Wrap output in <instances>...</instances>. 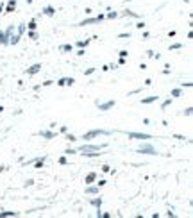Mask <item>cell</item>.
I'll return each mask as SVG.
<instances>
[{
    "mask_svg": "<svg viewBox=\"0 0 193 218\" xmlns=\"http://www.w3.org/2000/svg\"><path fill=\"white\" fill-rule=\"evenodd\" d=\"M113 132H114V131H107V129H91V131L84 132L80 139H84V141H91V139L100 138V136H111Z\"/></svg>",
    "mask_w": 193,
    "mask_h": 218,
    "instance_id": "6da1fadb",
    "label": "cell"
},
{
    "mask_svg": "<svg viewBox=\"0 0 193 218\" xmlns=\"http://www.w3.org/2000/svg\"><path fill=\"white\" fill-rule=\"evenodd\" d=\"M106 20V13H100V15L97 16H88V18H84V20H80L79 23H75L73 27H86V25H95V23H100Z\"/></svg>",
    "mask_w": 193,
    "mask_h": 218,
    "instance_id": "7a4b0ae2",
    "label": "cell"
},
{
    "mask_svg": "<svg viewBox=\"0 0 193 218\" xmlns=\"http://www.w3.org/2000/svg\"><path fill=\"white\" fill-rule=\"evenodd\" d=\"M107 147V143H88L84 141V145H80L77 148V152H99V150H104Z\"/></svg>",
    "mask_w": 193,
    "mask_h": 218,
    "instance_id": "3957f363",
    "label": "cell"
},
{
    "mask_svg": "<svg viewBox=\"0 0 193 218\" xmlns=\"http://www.w3.org/2000/svg\"><path fill=\"white\" fill-rule=\"evenodd\" d=\"M95 106H97L99 111L106 113V111H111V109L116 106V100H100V98H97V100H95Z\"/></svg>",
    "mask_w": 193,
    "mask_h": 218,
    "instance_id": "277c9868",
    "label": "cell"
},
{
    "mask_svg": "<svg viewBox=\"0 0 193 218\" xmlns=\"http://www.w3.org/2000/svg\"><path fill=\"white\" fill-rule=\"evenodd\" d=\"M136 152H138V154H143V156H159V152H157V150L150 145V143H141V145L136 148Z\"/></svg>",
    "mask_w": 193,
    "mask_h": 218,
    "instance_id": "5b68a950",
    "label": "cell"
},
{
    "mask_svg": "<svg viewBox=\"0 0 193 218\" xmlns=\"http://www.w3.org/2000/svg\"><path fill=\"white\" fill-rule=\"evenodd\" d=\"M129 139H152V134H147V132H136V131H129L125 132Z\"/></svg>",
    "mask_w": 193,
    "mask_h": 218,
    "instance_id": "8992f818",
    "label": "cell"
},
{
    "mask_svg": "<svg viewBox=\"0 0 193 218\" xmlns=\"http://www.w3.org/2000/svg\"><path fill=\"white\" fill-rule=\"evenodd\" d=\"M38 136L43 139H54L57 136V131L56 129H41V131L38 132Z\"/></svg>",
    "mask_w": 193,
    "mask_h": 218,
    "instance_id": "52a82bcc",
    "label": "cell"
},
{
    "mask_svg": "<svg viewBox=\"0 0 193 218\" xmlns=\"http://www.w3.org/2000/svg\"><path fill=\"white\" fill-rule=\"evenodd\" d=\"M41 63H34V65H30L27 68V70H25V73H27L29 77H34V75H38V73L41 72Z\"/></svg>",
    "mask_w": 193,
    "mask_h": 218,
    "instance_id": "ba28073f",
    "label": "cell"
},
{
    "mask_svg": "<svg viewBox=\"0 0 193 218\" xmlns=\"http://www.w3.org/2000/svg\"><path fill=\"white\" fill-rule=\"evenodd\" d=\"M56 84L59 88H63V86H73V84H75V77H61V79L56 80Z\"/></svg>",
    "mask_w": 193,
    "mask_h": 218,
    "instance_id": "9c48e42d",
    "label": "cell"
},
{
    "mask_svg": "<svg viewBox=\"0 0 193 218\" xmlns=\"http://www.w3.org/2000/svg\"><path fill=\"white\" fill-rule=\"evenodd\" d=\"M16 11V0H7V4H4V13L2 15H11Z\"/></svg>",
    "mask_w": 193,
    "mask_h": 218,
    "instance_id": "30bf717a",
    "label": "cell"
},
{
    "mask_svg": "<svg viewBox=\"0 0 193 218\" xmlns=\"http://www.w3.org/2000/svg\"><path fill=\"white\" fill-rule=\"evenodd\" d=\"M84 193H86V195H99V193H100V188L95 184V182H93V184H86Z\"/></svg>",
    "mask_w": 193,
    "mask_h": 218,
    "instance_id": "8fae6325",
    "label": "cell"
},
{
    "mask_svg": "<svg viewBox=\"0 0 193 218\" xmlns=\"http://www.w3.org/2000/svg\"><path fill=\"white\" fill-rule=\"evenodd\" d=\"M57 9L54 7V6H45V7L41 9V15L43 16H48V18H52V16H56Z\"/></svg>",
    "mask_w": 193,
    "mask_h": 218,
    "instance_id": "7c38bea8",
    "label": "cell"
},
{
    "mask_svg": "<svg viewBox=\"0 0 193 218\" xmlns=\"http://www.w3.org/2000/svg\"><path fill=\"white\" fill-rule=\"evenodd\" d=\"M99 179V174L97 172H88L84 175V184H93V182Z\"/></svg>",
    "mask_w": 193,
    "mask_h": 218,
    "instance_id": "4fadbf2b",
    "label": "cell"
},
{
    "mask_svg": "<svg viewBox=\"0 0 193 218\" xmlns=\"http://www.w3.org/2000/svg\"><path fill=\"white\" fill-rule=\"evenodd\" d=\"M9 36H11V34H9L6 29L0 30V45H2V47H7V45H9Z\"/></svg>",
    "mask_w": 193,
    "mask_h": 218,
    "instance_id": "5bb4252c",
    "label": "cell"
},
{
    "mask_svg": "<svg viewBox=\"0 0 193 218\" xmlns=\"http://www.w3.org/2000/svg\"><path fill=\"white\" fill-rule=\"evenodd\" d=\"M45 161H47V156H41V157H36V159L32 161V165H34L36 170H41V168L45 166Z\"/></svg>",
    "mask_w": 193,
    "mask_h": 218,
    "instance_id": "9a60e30c",
    "label": "cell"
},
{
    "mask_svg": "<svg viewBox=\"0 0 193 218\" xmlns=\"http://www.w3.org/2000/svg\"><path fill=\"white\" fill-rule=\"evenodd\" d=\"M93 39H99V38H97V36H93L91 39H79L77 43L73 45V47H77V48H86V47H88V45L91 43Z\"/></svg>",
    "mask_w": 193,
    "mask_h": 218,
    "instance_id": "2e32d148",
    "label": "cell"
},
{
    "mask_svg": "<svg viewBox=\"0 0 193 218\" xmlns=\"http://www.w3.org/2000/svg\"><path fill=\"white\" fill-rule=\"evenodd\" d=\"M73 45L71 43H63V45H59V52H63V54H71L73 52Z\"/></svg>",
    "mask_w": 193,
    "mask_h": 218,
    "instance_id": "e0dca14e",
    "label": "cell"
},
{
    "mask_svg": "<svg viewBox=\"0 0 193 218\" xmlns=\"http://www.w3.org/2000/svg\"><path fill=\"white\" fill-rule=\"evenodd\" d=\"M159 100V97H157V95H150V97H145V98H141V104L143 106H149V104H154V102H157Z\"/></svg>",
    "mask_w": 193,
    "mask_h": 218,
    "instance_id": "ac0fdd59",
    "label": "cell"
},
{
    "mask_svg": "<svg viewBox=\"0 0 193 218\" xmlns=\"http://www.w3.org/2000/svg\"><path fill=\"white\" fill-rule=\"evenodd\" d=\"M102 202H104V198L100 197V193H99L97 197L90 198V204H91V206H95V207H102Z\"/></svg>",
    "mask_w": 193,
    "mask_h": 218,
    "instance_id": "d6986e66",
    "label": "cell"
},
{
    "mask_svg": "<svg viewBox=\"0 0 193 218\" xmlns=\"http://www.w3.org/2000/svg\"><path fill=\"white\" fill-rule=\"evenodd\" d=\"M182 95H184V89H182L181 86H179V88H173V89L170 91V97H172V98H179V97H182Z\"/></svg>",
    "mask_w": 193,
    "mask_h": 218,
    "instance_id": "ffe728a7",
    "label": "cell"
},
{
    "mask_svg": "<svg viewBox=\"0 0 193 218\" xmlns=\"http://www.w3.org/2000/svg\"><path fill=\"white\" fill-rule=\"evenodd\" d=\"M120 16H125V18H141V15L140 13H134V11H131V9H125L123 13H120Z\"/></svg>",
    "mask_w": 193,
    "mask_h": 218,
    "instance_id": "44dd1931",
    "label": "cell"
},
{
    "mask_svg": "<svg viewBox=\"0 0 193 218\" xmlns=\"http://www.w3.org/2000/svg\"><path fill=\"white\" fill-rule=\"evenodd\" d=\"M20 39H21V36L20 34H18V32H13V34H11V36H9V45H18L20 43Z\"/></svg>",
    "mask_w": 193,
    "mask_h": 218,
    "instance_id": "7402d4cb",
    "label": "cell"
},
{
    "mask_svg": "<svg viewBox=\"0 0 193 218\" xmlns=\"http://www.w3.org/2000/svg\"><path fill=\"white\" fill-rule=\"evenodd\" d=\"M116 18H120V13L118 11H113V9H107L106 20H116Z\"/></svg>",
    "mask_w": 193,
    "mask_h": 218,
    "instance_id": "603a6c76",
    "label": "cell"
},
{
    "mask_svg": "<svg viewBox=\"0 0 193 218\" xmlns=\"http://www.w3.org/2000/svg\"><path fill=\"white\" fill-rule=\"evenodd\" d=\"M25 30H27V23H18L14 32H18L20 36H23V34H25Z\"/></svg>",
    "mask_w": 193,
    "mask_h": 218,
    "instance_id": "cb8c5ba5",
    "label": "cell"
},
{
    "mask_svg": "<svg viewBox=\"0 0 193 218\" xmlns=\"http://www.w3.org/2000/svg\"><path fill=\"white\" fill-rule=\"evenodd\" d=\"M11 216H18L16 211H0V218H11Z\"/></svg>",
    "mask_w": 193,
    "mask_h": 218,
    "instance_id": "d4e9b609",
    "label": "cell"
},
{
    "mask_svg": "<svg viewBox=\"0 0 193 218\" xmlns=\"http://www.w3.org/2000/svg\"><path fill=\"white\" fill-rule=\"evenodd\" d=\"M182 47H184V45L181 43V41H175V43H172L170 47H168V50H170V52H173V50H181Z\"/></svg>",
    "mask_w": 193,
    "mask_h": 218,
    "instance_id": "484cf974",
    "label": "cell"
},
{
    "mask_svg": "<svg viewBox=\"0 0 193 218\" xmlns=\"http://www.w3.org/2000/svg\"><path fill=\"white\" fill-rule=\"evenodd\" d=\"M64 139H66V141H70V143H75V141H77V136H75V134H70V132H64Z\"/></svg>",
    "mask_w": 193,
    "mask_h": 218,
    "instance_id": "4316f807",
    "label": "cell"
},
{
    "mask_svg": "<svg viewBox=\"0 0 193 218\" xmlns=\"http://www.w3.org/2000/svg\"><path fill=\"white\" fill-rule=\"evenodd\" d=\"M172 102H173V98H172V97H170V98H166V100H163V102H161V111H164V109H168V107H170V106H172Z\"/></svg>",
    "mask_w": 193,
    "mask_h": 218,
    "instance_id": "83f0119b",
    "label": "cell"
},
{
    "mask_svg": "<svg viewBox=\"0 0 193 218\" xmlns=\"http://www.w3.org/2000/svg\"><path fill=\"white\" fill-rule=\"evenodd\" d=\"M102 150H99V152H80V156H84V157H100L102 156Z\"/></svg>",
    "mask_w": 193,
    "mask_h": 218,
    "instance_id": "f1b7e54d",
    "label": "cell"
},
{
    "mask_svg": "<svg viewBox=\"0 0 193 218\" xmlns=\"http://www.w3.org/2000/svg\"><path fill=\"white\" fill-rule=\"evenodd\" d=\"M36 29H38V22H36V18H32V20L27 23V30H36Z\"/></svg>",
    "mask_w": 193,
    "mask_h": 218,
    "instance_id": "f546056e",
    "label": "cell"
},
{
    "mask_svg": "<svg viewBox=\"0 0 193 218\" xmlns=\"http://www.w3.org/2000/svg\"><path fill=\"white\" fill-rule=\"evenodd\" d=\"M25 32H27V38H29V39H38V38H39L38 30H25Z\"/></svg>",
    "mask_w": 193,
    "mask_h": 218,
    "instance_id": "4dcf8cb0",
    "label": "cell"
},
{
    "mask_svg": "<svg viewBox=\"0 0 193 218\" xmlns=\"http://www.w3.org/2000/svg\"><path fill=\"white\" fill-rule=\"evenodd\" d=\"M57 163H59L61 166H66V165H68V156H66V154H64V156H61V157L57 159Z\"/></svg>",
    "mask_w": 193,
    "mask_h": 218,
    "instance_id": "1f68e13d",
    "label": "cell"
},
{
    "mask_svg": "<svg viewBox=\"0 0 193 218\" xmlns=\"http://www.w3.org/2000/svg\"><path fill=\"white\" fill-rule=\"evenodd\" d=\"M95 72H97V68H95V66H91V68H86L82 73H84V77H90V75H93Z\"/></svg>",
    "mask_w": 193,
    "mask_h": 218,
    "instance_id": "d6a6232c",
    "label": "cell"
},
{
    "mask_svg": "<svg viewBox=\"0 0 193 218\" xmlns=\"http://www.w3.org/2000/svg\"><path fill=\"white\" fill-rule=\"evenodd\" d=\"M64 154H66V156H75V154H77V148H70V147H68V148L64 150Z\"/></svg>",
    "mask_w": 193,
    "mask_h": 218,
    "instance_id": "836d02e7",
    "label": "cell"
},
{
    "mask_svg": "<svg viewBox=\"0 0 193 218\" xmlns=\"http://www.w3.org/2000/svg\"><path fill=\"white\" fill-rule=\"evenodd\" d=\"M134 27H136V29H140V30H143V29H145V27H147V23L143 22V20H140V22L136 23Z\"/></svg>",
    "mask_w": 193,
    "mask_h": 218,
    "instance_id": "e575fe53",
    "label": "cell"
},
{
    "mask_svg": "<svg viewBox=\"0 0 193 218\" xmlns=\"http://www.w3.org/2000/svg\"><path fill=\"white\" fill-rule=\"evenodd\" d=\"M95 184H97L99 188H104V186H106V184H107V181H106V179H100V181H99V179H97V181H95Z\"/></svg>",
    "mask_w": 193,
    "mask_h": 218,
    "instance_id": "d590c367",
    "label": "cell"
},
{
    "mask_svg": "<svg viewBox=\"0 0 193 218\" xmlns=\"http://www.w3.org/2000/svg\"><path fill=\"white\" fill-rule=\"evenodd\" d=\"M184 115H186V116H191V115H193V107H191V106H188V107L184 109Z\"/></svg>",
    "mask_w": 193,
    "mask_h": 218,
    "instance_id": "8d00e7d4",
    "label": "cell"
},
{
    "mask_svg": "<svg viewBox=\"0 0 193 218\" xmlns=\"http://www.w3.org/2000/svg\"><path fill=\"white\" fill-rule=\"evenodd\" d=\"M100 170H102L104 174H109V172H111V166H109V165H102V166H100Z\"/></svg>",
    "mask_w": 193,
    "mask_h": 218,
    "instance_id": "74e56055",
    "label": "cell"
},
{
    "mask_svg": "<svg viewBox=\"0 0 193 218\" xmlns=\"http://www.w3.org/2000/svg\"><path fill=\"white\" fill-rule=\"evenodd\" d=\"M131 36H132L131 32H122V34H118V38H122V39H129Z\"/></svg>",
    "mask_w": 193,
    "mask_h": 218,
    "instance_id": "f35d334b",
    "label": "cell"
},
{
    "mask_svg": "<svg viewBox=\"0 0 193 218\" xmlns=\"http://www.w3.org/2000/svg\"><path fill=\"white\" fill-rule=\"evenodd\" d=\"M145 56L150 57V59H154V57H156V52H154V50H147V52H145Z\"/></svg>",
    "mask_w": 193,
    "mask_h": 218,
    "instance_id": "ab89813d",
    "label": "cell"
},
{
    "mask_svg": "<svg viewBox=\"0 0 193 218\" xmlns=\"http://www.w3.org/2000/svg\"><path fill=\"white\" fill-rule=\"evenodd\" d=\"M86 54V48H77V52H75V56H79V57H82Z\"/></svg>",
    "mask_w": 193,
    "mask_h": 218,
    "instance_id": "60d3db41",
    "label": "cell"
},
{
    "mask_svg": "<svg viewBox=\"0 0 193 218\" xmlns=\"http://www.w3.org/2000/svg\"><path fill=\"white\" fill-rule=\"evenodd\" d=\"M170 72H172V68H170V65H164V70H163V75H170Z\"/></svg>",
    "mask_w": 193,
    "mask_h": 218,
    "instance_id": "b9f144b4",
    "label": "cell"
},
{
    "mask_svg": "<svg viewBox=\"0 0 193 218\" xmlns=\"http://www.w3.org/2000/svg\"><path fill=\"white\" fill-rule=\"evenodd\" d=\"M118 57H129V50H120L118 52Z\"/></svg>",
    "mask_w": 193,
    "mask_h": 218,
    "instance_id": "7bdbcfd3",
    "label": "cell"
},
{
    "mask_svg": "<svg viewBox=\"0 0 193 218\" xmlns=\"http://www.w3.org/2000/svg\"><path fill=\"white\" fill-rule=\"evenodd\" d=\"M59 132H61V134L68 132V125H61V127H59Z\"/></svg>",
    "mask_w": 193,
    "mask_h": 218,
    "instance_id": "ee69618b",
    "label": "cell"
},
{
    "mask_svg": "<svg viewBox=\"0 0 193 218\" xmlns=\"http://www.w3.org/2000/svg\"><path fill=\"white\" fill-rule=\"evenodd\" d=\"M7 32H9V34H13V32H14V30H16V25H9V27H7Z\"/></svg>",
    "mask_w": 193,
    "mask_h": 218,
    "instance_id": "f6af8a7d",
    "label": "cell"
},
{
    "mask_svg": "<svg viewBox=\"0 0 193 218\" xmlns=\"http://www.w3.org/2000/svg\"><path fill=\"white\" fill-rule=\"evenodd\" d=\"M193 86V82H181V88L184 89V88H191Z\"/></svg>",
    "mask_w": 193,
    "mask_h": 218,
    "instance_id": "bcb514c9",
    "label": "cell"
},
{
    "mask_svg": "<svg viewBox=\"0 0 193 218\" xmlns=\"http://www.w3.org/2000/svg\"><path fill=\"white\" fill-rule=\"evenodd\" d=\"M125 63H127V57H118V65L120 66H123Z\"/></svg>",
    "mask_w": 193,
    "mask_h": 218,
    "instance_id": "7dc6e473",
    "label": "cell"
},
{
    "mask_svg": "<svg viewBox=\"0 0 193 218\" xmlns=\"http://www.w3.org/2000/svg\"><path fill=\"white\" fill-rule=\"evenodd\" d=\"M84 15H86V16H91V15H93V9H91V7H86V9H84Z\"/></svg>",
    "mask_w": 193,
    "mask_h": 218,
    "instance_id": "c3c4849f",
    "label": "cell"
},
{
    "mask_svg": "<svg viewBox=\"0 0 193 218\" xmlns=\"http://www.w3.org/2000/svg\"><path fill=\"white\" fill-rule=\"evenodd\" d=\"M141 38H143V39H149V38H150V32H149V30H143Z\"/></svg>",
    "mask_w": 193,
    "mask_h": 218,
    "instance_id": "681fc988",
    "label": "cell"
},
{
    "mask_svg": "<svg viewBox=\"0 0 193 218\" xmlns=\"http://www.w3.org/2000/svg\"><path fill=\"white\" fill-rule=\"evenodd\" d=\"M52 84H54V80H45V82H43L41 86H45V88H47V86H52Z\"/></svg>",
    "mask_w": 193,
    "mask_h": 218,
    "instance_id": "f907efd6",
    "label": "cell"
},
{
    "mask_svg": "<svg viewBox=\"0 0 193 218\" xmlns=\"http://www.w3.org/2000/svg\"><path fill=\"white\" fill-rule=\"evenodd\" d=\"M100 70H102V72H109V70H111V66H109V65H104Z\"/></svg>",
    "mask_w": 193,
    "mask_h": 218,
    "instance_id": "816d5d0a",
    "label": "cell"
},
{
    "mask_svg": "<svg viewBox=\"0 0 193 218\" xmlns=\"http://www.w3.org/2000/svg\"><path fill=\"white\" fill-rule=\"evenodd\" d=\"M111 216H113L111 213H102V215H100V218H111Z\"/></svg>",
    "mask_w": 193,
    "mask_h": 218,
    "instance_id": "f5cc1de1",
    "label": "cell"
},
{
    "mask_svg": "<svg viewBox=\"0 0 193 218\" xmlns=\"http://www.w3.org/2000/svg\"><path fill=\"white\" fill-rule=\"evenodd\" d=\"M143 82H145V86H152V79H145Z\"/></svg>",
    "mask_w": 193,
    "mask_h": 218,
    "instance_id": "db71d44e",
    "label": "cell"
},
{
    "mask_svg": "<svg viewBox=\"0 0 193 218\" xmlns=\"http://www.w3.org/2000/svg\"><path fill=\"white\" fill-rule=\"evenodd\" d=\"M34 184V179H27V182H25V186H32Z\"/></svg>",
    "mask_w": 193,
    "mask_h": 218,
    "instance_id": "11a10c76",
    "label": "cell"
},
{
    "mask_svg": "<svg viewBox=\"0 0 193 218\" xmlns=\"http://www.w3.org/2000/svg\"><path fill=\"white\" fill-rule=\"evenodd\" d=\"M166 216H170V218H173V216H175V213H173V211H166Z\"/></svg>",
    "mask_w": 193,
    "mask_h": 218,
    "instance_id": "9f6ffc18",
    "label": "cell"
},
{
    "mask_svg": "<svg viewBox=\"0 0 193 218\" xmlns=\"http://www.w3.org/2000/svg\"><path fill=\"white\" fill-rule=\"evenodd\" d=\"M175 34H177L175 30H170V32H168V38H175Z\"/></svg>",
    "mask_w": 193,
    "mask_h": 218,
    "instance_id": "6f0895ef",
    "label": "cell"
},
{
    "mask_svg": "<svg viewBox=\"0 0 193 218\" xmlns=\"http://www.w3.org/2000/svg\"><path fill=\"white\" fill-rule=\"evenodd\" d=\"M173 136H175L177 139H182V141H184V139H188V138H184V136H181V134H173Z\"/></svg>",
    "mask_w": 193,
    "mask_h": 218,
    "instance_id": "680465c9",
    "label": "cell"
},
{
    "mask_svg": "<svg viewBox=\"0 0 193 218\" xmlns=\"http://www.w3.org/2000/svg\"><path fill=\"white\" fill-rule=\"evenodd\" d=\"M4 13V4H0V15Z\"/></svg>",
    "mask_w": 193,
    "mask_h": 218,
    "instance_id": "91938a15",
    "label": "cell"
},
{
    "mask_svg": "<svg viewBox=\"0 0 193 218\" xmlns=\"http://www.w3.org/2000/svg\"><path fill=\"white\" fill-rule=\"evenodd\" d=\"M2 111H4V106H0V113H2Z\"/></svg>",
    "mask_w": 193,
    "mask_h": 218,
    "instance_id": "94428289",
    "label": "cell"
},
{
    "mask_svg": "<svg viewBox=\"0 0 193 218\" xmlns=\"http://www.w3.org/2000/svg\"><path fill=\"white\" fill-rule=\"evenodd\" d=\"M0 170H2V168H0Z\"/></svg>",
    "mask_w": 193,
    "mask_h": 218,
    "instance_id": "6125c7cd",
    "label": "cell"
}]
</instances>
